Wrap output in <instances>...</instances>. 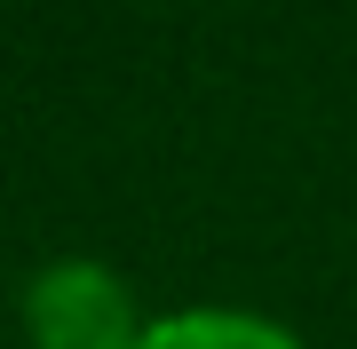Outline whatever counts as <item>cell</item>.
<instances>
[{
  "mask_svg": "<svg viewBox=\"0 0 357 349\" xmlns=\"http://www.w3.org/2000/svg\"><path fill=\"white\" fill-rule=\"evenodd\" d=\"M32 325L48 349H135L128 341V294L88 262H64L32 286Z\"/></svg>",
  "mask_w": 357,
  "mask_h": 349,
  "instance_id": "cell-1",
  "label": "cell"
},
{
  "mask_svg": "<svg viewBox=\"0 0 357 349\" xmlns=\"http://www.w3.org/2000/svg\"><path fill=\"white\" fill-rule=\"evenodd\" d=\"M135 349H294L278 325L246 318V310H191V318H167L151 325Z\"/></svg>",
  "mask_w": 357,
  "mask_h": 349,
  "instance_id": "cell-2",
  "label": "cell"
}]
</instances>
